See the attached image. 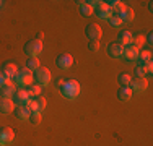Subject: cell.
<instances>
[{"mask_svg": "<svg viewBox=\"0 0 153 146\" xmlns=\"http://www.w3.org/2000/svg\"><path fill=\"white\" fill-rule=\"evenodd\" d=\"M59 89H60V94L65 99L74 101L78 97L80 91H82V86H80V83L76 81V80H65V81L59 86Z\"/></svg>", "mask_w": 153, "mask_h": 146, "instance_id": "1", "label": "cell"}, {"mask_svg": "<svg viewBox=\"0 0 153 146\" xmlns=\"http://www.w3.org/2000/svg\"><path fill=\"white\" fill-rule=\"evenodd\" d=\"M33 81H36L38 86H47L51 83V72L44 67H39L36 72H33Z\"/></svg>", "mask_w": 153, "mask_h": 146, "instance_id": "2", "label": "cell"}, {"mask_svg": "<svg viewBox=\"0 0 153 146\" xmlns=\"http://www.w3.org/2000/svg\"><path fill=\"white\" fill-rule=\"evenodd\" d=\"M13 80H15V85L26 88L28 85L33 83V72L28 70V68H18V72H16Z\"/></svg>", "mask_w": 153, "mask_h": 146, "instance_id": "3", "label": "cell"}, {"mask_svg": "<svg viewBox=\"0 0 153 146\" xmlns=\"http://www.w3.org/2000/svg\"><path fill=\"white\" fill-rule=\"evenodd\" d=\"M23 52L30 57H38L39 54L42 52V41H38V39H31L23 46Z\"/></svg>", "mask_w": 153, "mask_h": 146, "instance_id": "4", "label": "cell"}, {"mask_svg": "<svg viewBox=\"0 0 153 146\" xmlns=\"http://www.w3.org/2000/svg\"><path fill=\"white\" fill-rule=\"evenodd\" d=\"M85 34L90 42H98L101 39V36H103V31H101V28L96 23H88L85 28Z\"/></svg>", "mask_w": 153, "mask_h": 146, "instance_id": "5", "label": "cell"}, {"mask_svg": "<svg viewBox=\"0 0 153 146\" xmlns=\"http://www.w3.org/2000/svg\"><path fill=\"white\" fill-rule=\"evenodd\" d=\"M15 140V131L10 127H2L0 128V146H8Z\"/></svg>", "mask_w": 153, "mask_h": 146, "instance_id": "6", "label": "cell"}, {"mask_svg": "<svg viewBox=\"0 0 153 146\" xmlns=\"http://www.w3.org/2000/svg\"><path fill=\"white\" fill-rule=\"evenodd\" d=\"M56 65L60 68V70H68V68L74 65V57L70 54H60L56 58Z\"/></svg>", "mask_w": 153, "mask_h": 146, "instance_id": "7", "label": "cell"}, {"mask_svg": "<svg viewBox=\"0 0 153 146\" xmlns=\"http://www.w3.org/2000/svg\"><path fill=\"white\" fill-rule=\"evenodd\" d=\"M129 88L132 89V93H143L148 88V81H147V78H135V76H134Z\"/></svg>", "mask_w": 153, "mask_h": 146, "instance_id": "8", "label": "cell"}, {"mask_svg": "<svg viewBox=\"0 0 153 146\" xmlns=\"http://www.w3.org/2000/svg\"><path fill=\"white\" fill-rule=\"evenodd\" d=\"M122 52H124V46H122L121 42H117V41L109 42V46H108V55L111 57V58L122 57Z\"/></svg>", "mask_w": 153, "mask_h": 146, "instance_id": "9", "label": "cell"}, {"mask_svg": "<svg viewBox=\"0 0 153 146\" xmlns=\"http://www.w3.org/2000/svg\"><path fill=\"white\" fill-rule=\"evenodd\" d=\"M15 93H16V85L12 81V80H8L7 83H3V85L0 86V94H2V97H8V99H12Z\"/></svg>", "mask_w": 153, "mask_h": 146, "instance_id": "10", "label": "cell"}, {"mask_svg": "<svg viewBox=\"0 0 153 146\" xmlns=\"http://www.w3.org/2000/svg\"><path fill=\"white\" fill-rule=\"evenodd\" d=\"M93 13H96V16H98V18H101V20H109V18L112 16L111 8H109V7H108L104 2H101L100 5H98L96 8L93 10Z\"/></svg>", "mask_w": 153, "mask_h": 146, "instance_id": "11", "label": "cell"}, {"mask_svg": "<svg viewBox=\"0 0 153 146\" xmlns=\"http://www.w3.org/2000/svg\"><path fill=\"white\" fill-rule=\"evenodd\" d=\"M138 47H135L134 44H129V46H124V52H122V57L124 60L130 62V60H135L138 57Z\"/></svg>", "mask_w": 153, "mask_h": 146, "instance_id": "12", "label": "cell"}, {"mask_svg": "<svg viewBox=\"0 0 153 146\" xmlns=\"http://www.w3.org/2000/svg\"><path fill=\"white\" fill-rule=\"evenodd\" d=\"M30 99L31 97L28 96V93L25 89H16V93L13 94V97H12V101L15 105H26V102Z\"/></svg>", "mask_w": 153, "mask_h": 146, "instance_id": "13", "label": "cell"}, {"mask_svg": "<svg viewBox=\"0 0 153 146\" xmlns=\"http://www.w3.org/2000/svg\"><path fill=\"white\" fill-rule=\"evenodd\" d=\"M30 114L31 112L26 105H15V109H13V115H15L18 120H21V122H26V120L30 119Z\"/></svg>", "mask_w": 153, "mask_h": 146, "instance_id": "14", "label": "cell"}, {"mask_svg": "<svg viewBox=\"0 0 153 146\" xmlns=\"http://www.w3.org/2000/svg\"><path fill=\"white\" fill-rule=\"evenodd\" d=\"M13 109H15V104L12 99H8V97L0 99V114H10V112H13Z\"/></svg>", "mask_w": 153, "mask_h": 146, "instance_id": "15", "label": "cell"}, {"mask_svg": "<svg viewBox=\"0 0 153 146\" xmlns=\"http://www.w3.org/2000/svg\"><path fill=\"white\" fill-rule=\"evenodd\" d=\"M132 39L134 36L130 34V31H127V29H121L117 34V42H121L122 46H129V44H132Z\"/></svg>", "mask_w": 153, "mask_h": 146, "instance_id": "16", "label": "cell"}, {"mask_svg": "<svg viewBox=\"0 0 153 146\" xmlns=\"http://www.w3.org/2000/svg\"><path fill=\"white\" fill-rule=\"evenodd\" d=\"M2 72L7 75V78H8V80H12V78H15V75H16V72H18V67H16L15 63H12V62H7V63L3 65Z\"/></svg>", "mask_w": 153, "mask_h": 146, "instance_id": "17", "label": "cell"}, {"mask_svg": "<svg viewBox=\"0 0 153 146\" xmlns=\"http://www.w3.org/2000/svg\"><path fill=\"white\" fill-rule=\"evenodd\" d=\"M138 62H140V65H147L152 62V52L148 49H142L138 50Z\"/></svg>", "mask_w": 153, "mask_h": 146, "instance_id": "18", "label": "cell"}, {"mask_svg": "<svg viewBox=\"0 0 153 146\" xmlns=\"http://www.w3.org/2000/svg\"><path fill=\"white\" fill-rule=\"evenodd\" d=\"M78 3V12L80 15H82L83 18H88V16H91V13H93V8L88 5L86 2H76Z\"/></svg>", "mask_w": 153, "mask_h": 146, "instance_id": "19", "label": "cell"}, {"mask_svg": "<svg viewBox=\"0 0 153 146\" xmlns=\"http://www.w3.org/2000/svg\"><path fill=\"white\" fill-rule=\"evenodd\" d=\"M25 91L28 93V96L30 97H38V96H41V86H38V85H34V83H31V85H28L26 88H25Z\"/></svg>", "mask_w": 153, "mask_h": 146, "instance_id": "20", "label": "cell"}, {"mask_svg": "<svg viewBox=\"0 0 153 146\" xmlns=\"http://www.w3.org/2000/svg\"><path fill=\"white\" fill-rule=\"evenodd\" d=\"M39 67H41V63H39L38 57H28L26 58V65H25V68H28V70H31V72H36Z\"/></svg>", "mask_w": 153, "mask_h": 146, "instance_id": "21", "label": "cell"}, {"mask_svg": "<svg viewBox=\"0 0 153 146\" xmlns=\"http://www.w3.org/2000/svg\"><path fill=\"white\" fill-rule=\"evenodd\" d=\"M130 97H132V89H130V88H121V89L117 91V99L119 101L126 102V101H129Z\"/></svg>", "mask_w": 153, "mask_h": 146, "instance_id": "22", "label": "cell"}, {"mask_svg": "<svg viewBox=\"0 0 153 146\" xmlns=\"http://www.w3.org/2000/svg\"><path fill=\"white\" fill-rule=\"evenodd\" d=\"M130 81H132V76L127 75V73H121V75L117 76V83L121 85V88H129Z\"/></svg>", "mask_w": 153, "mask_h": 146, "instance_id": "23", "label": "cell"}, {"mask_svg": "<svg viewBox=\"0 0 153 146\" xmlns=\"http://www.w3.org/2000/svg\"><path fill=\"white\" fill-rule=\"evenodd\" d=\"M132 20H134V10L130 8V7H126V10H124V13L121 15V21H126V23H130Z\"/></svg>", "mask_w": 153, "mask_h": 146, "instance_id": "24", "label": "cell"}, {"mask_svg": "<svg viewBox=\"0 0 153 146\" xmlns=\"http://www.w3.org/2000/svg\"><path fill=\"white\" fill-rule=\"evenodd\" d=\"M30 122L33 123V125H39L41 123V120H42V115H41V112H31L30 114Z\"/></svg>", "mask_w": 153, "mask_h": 146, "instance_id": "25", "label": "cell"}, {"mask_svg": "<svg viewBox=\"0 0 153 146\" xmlns=\"http://www.w3.org/2000/svg\"><path fill=\"white\" fill-rule=\"evenodd\" d=\"M124 10H126V5H124V3H122V2H119V3H117V5H116V7H114V8H112V10H111V12H112V13H114V16H119V18H121V15L124 13Z\"/></svg>", "mask_w": 153, "mask_h": 146, "instance_id": "26", "label": "cell"}, {"mask_svg": "<svg viewBox=\"0 0 153 146\" xmlns=\"http://www.w3.org/2000/svg\"><path fill=\"white\" fill-rule=\"evenodd\" d=\"M143 42H145V38L142 34H138V36H134V39H132V44L135 47H138V49H140L142 46H143Z\"/></svg>", "mask_w": 153, "mask_h": 146, "instance_id": "27", "label": "cell"}, {"mask_svg": "<svg viewBox=\"0 0 153 146\" xmlns=\"http://www.w3.org/2000/svg\"><path fill=\"white\" fill-rule=\"evenodd\" d=\"M108 21H109V24H111L112 28H119V26H121V24H122L121 18H119V16H114V15H112V16L109 18Z\"/></svg>", "mask_w": 153, "mask_h": 146, "instance_id": "28", "label": "cell"}, {"mask_svg": "<svg viewBox=\"0 0 153 146\" xmlns=\"http://www.w3.org/2000/svg\"><path fill=\"white\" fill-rule=\"evenodd\" d=\"M34 101H36V104H38L39 112L44 111V107H46V99H44V97H42V96H38V97H34Z\"/></svg>", "mask_w": 153, "mask_h": 146, "instance_id": "29", "label": "cell"}, {"mask_svg": "<svg viewBox=\"0 0 153 146\" xmlns=\"http://www.w3.org/2000/svg\"><path fill=\"white\" fill-rule=\"evenodd\" d=\"M134 75H135V78H145V76H147V72H145V68L142 67V65H138L135 68V72H134Z\"/></svg>", "mask_w": 153, "mask_h": 146, "instance_id": "30", "label": "cell"}, {"mask_svg": "<svg viewBox=\"0 0 153 146\" xmlns=\"http://www.w3.org/2000/svg\"><path fill=\"white\" fill-rule=\"evenodd\" d=\"M98 49H100V44H98V42H88V50H91V52H96Z\"/></svg>", "mask_w": 153, "mask_h": 146, "instance_id": "31", "label": "cell"}, {"mask_svg": "<svg viewBox=\"0 0 153 146\" xmlns=\"http://www.w3.org/2000/svg\"><path fill=\"white\" fill-rule=\"evenodd\" d=\"M7 81H8V78H7V75H5V73H3L2 70H0V86H2L3 83H7Z\"/></svg>", "mask_w": 153, "mask_h": 146, "instance_id": "32", "label": "cell"}, {"mask_svg": "<svg viewBox=\"0 0 153 146\" xmlns=\"http://www.w3.org/2000/svg\"><path fill=\"white\" fill-rule=\"evenodd\" d=\"M86 3H88V5H90V7H91V8L94 10V8H96V7L100 5L101 2H100V0H90V2H86Z\"/></svg>", "mask_w": 153, "mask_h": 146, "instance_id": "33", "label": "cell"}, {"mask_svg": "<svg viewBox=\"0 0 153 146\" xmlns=\"http://www.w3.org/2000/svg\"><path fill=\"white\" fill-rule=\"evenodd\" d=\"M152 41H153V34H152V32H148L147 38H145V42H147V44H152Z\"/></svg>", "mask_w": 153, "mask_h": 146, "instance_id": "34", "label": "cell"}, {"mask_svg": "<svg viewBox=\"0 0 153 146\" xmlns=\"http://www.w3.org/2000/svg\"><path fill=\"white\" fill-rule=\"evenodd\" d=\"M42 38H44V32H41V31H39L38 34H36V39H38V41H42Z\"/></svg>", "mask_w": 153, "mask_h": 146, "instance_id": "35", "label": "cell"}, {"mask_svg": "<svg viewBox=\"0 0 153 146\" xmlns=\"http://www.w3.org/2000/svg\"><path fill=\"white\" fill-rule=\"evenodd\" d=\"M64 81H65V80H62V78H57L56 85H57V86H60V85H62V83H64Z\"/></svg>", "mask_w": 153, "mask_h": 146, "instance_id": "36", "label": "cell"}, {"mask_svg": "<svg viewBox=\"0 0 153 146\" xmlns=\"http://www.w3.org/2000/svg\"><path fill=\"white\" fill-rule=\"evenodd\" d=\"M0 7H2V2H0Z\"/></svg>", "mask_w": 153, "mask_h": 146, "instance_id": "37", "label": "cell"}]
</instances>
